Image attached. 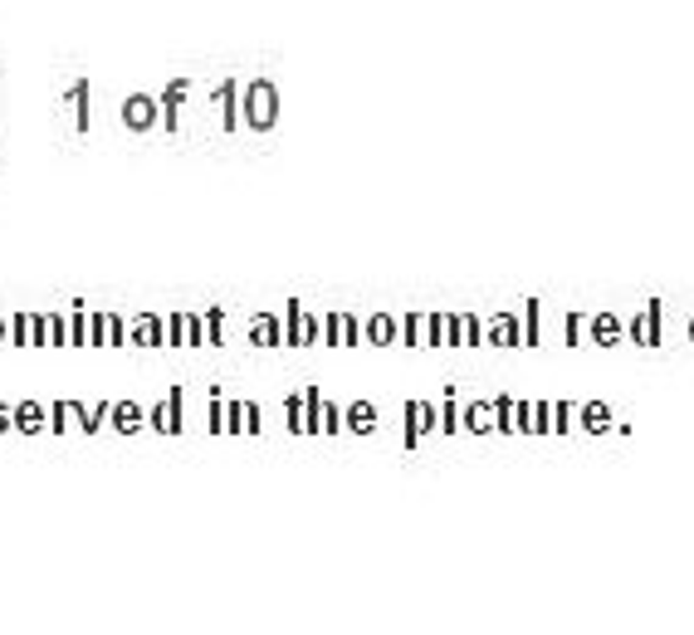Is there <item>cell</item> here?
<instances>
[{"instance_id": "cell-36", "label": "cell", "mask_w": 694, "mask_h": 635, "mask_svg": "<svg viewBox=\"0 0 694 635\" xmlns=\"http://www.w3.org/2000/svg\"><path fill=\"white\" fill-rule=\"evenodd\" d=\"M513 430L533 435V401H513Z\"/></svg>"}, {"instance_id": "cell-17", "label": "cell", "mask_w": 694, "mask_h": 635, "mask_svg": "<svg viewBox=\"0 0 694 635\" xmlns=\"http://www.w3.org/2000/svg\"><path fill=\"white\" fill-rule=\"evenodd\" d=\"M304 303H298V298H289V313H284V342L289 347H304Z\"/></svg>"}, {"instance_id": "cell-48", "label": "cell", "mask_w": 694, "mask_h": 635, "mask_svg": "<svg viewBox=\"0 0 694 635\" xmlns=\"http://www.w3.org/2000/svg\"><path fill=\"white\" fill-rule=\"evenodd\" d=\"M0 342H10V322L5 318H0Z\"/></svg>"}, {"instance_id": "cell-2", "label": "cell", "mask_w": 694, "mask_h": 635, "mask_svg": "<svg viewBox=\"0 0 694 635\" xmlns=\"http://www.w3.org/2000/svg\"><path fill=\"white\" fill-rule=\"evenodd\" d=\"M182 406H186V391L172 387L166 397L147 411V425L157 430V435H182Z\"/></svg>"}, {"instance_id": "cell-49", "label": "cell", "mask_w": 694, "mask_h": 635, "mask_svg": "<svg viewBox=\"0 0 694 635\" xmlns=\"http://www.w3.org/2000/svg\"><path fill=\"white\" fill-rule=\"evenodd\" d=\"M689 338H694V322H689Z\"/></svg>"}, {"instance_id": "cell-4", "label": "cell", "mask_w": 694, "mask_h": 635, "mask_svg": "<svg viewBox=\"0 0 694 635\" xmlns=\"http://www.w3.org/2000/svg\"><path fill=\"white\" fill-rule=\"evenodd\" d=\"M577 425L587 430V435H606V430H621L612 421V411H606L602 401H587V406H577ZM621 435H631V430H621Z\"/></svg>"}, {"instance_id": "cell-20", "label": "cell", "mask_w": 694, "mask_h": 635, "mask_svg": "<svg viewBox=\"0 0 694 635\" xmlns=\"http://www.w3.org/2000/svg\"><path fill=\"white\" fill-rule=\"evenodd\" d=\"M592 338L602 342V347H616V342H621V318L596 313V318H592Z\"/></svg>"}, {"instance_id": "cell-47", "label": "cell", "mask_w": 694, "mask_h": 635, "mask_svg": "<svg viewBox=\"0 0 694 635\" xmlns=\"http://www.w3.org/2000/svg\"><path fill=\"white\" fill-rule=\"evenodd\" d=\"M5 430H15V406L0 401V435H5Z\"/></svg>"}, {"instance_id": "cell-21", "label": "cell", "mask_w": 694, "mask_h": 635, "mask_svg": "<svg viewBox=\"0 0 694 635\" xmlns=\"http://www.w3.org/2000/svg\"><path fill=\"white\" fill-rule=\"evenodd\" d=\"M249 430V401H225V435H245Z\"/></svg>"}, {"instance_id": "cell-11", "label": "cell", "mask_w": 694, "mask_h": 635, "mask_svg": "<svg viewBox=\"0 0 694 635\" xmlns=\"http://www.w3.org/2000/svg\"><path fill=\"white\" fill-rule=\"evenodd\" d=\"M249 342H255V347H284V328H279V318H274V313H259V318H255V328H249Z\"/></svg>"}, {"instance_id": "cell-13", "label": "cell", "mask_w": 694, "mask_h": 635, "mask_svg": "<svg viewBox=\"0 0 694 635\" xmlns=\"http://www.w3.org/2000/svg\"><path fill=\"white\" fill-rule=\"evenodd\" d=\"M323 391L318 387H304V435H323Z\"/></svg>"}, {"instance_id": "cell-10", "label": "cell", "mask_w": 694, "mask_h": 635, "mask_svg": "<svg viewBox=\"0 0 694 635\" xmlns=\"http://www.w3.org/2000/svg\"><path fill=\"white\" fill-rule=\"evenodd\" d=\"M133 342H137V347H162V342H166V318L142 313L137 328H133Z\"/></svg>"}, {"instance_id": "cell-14", "label": "cell", "mask_w": 694, "mask_h": 635, "mask_svg": "<svg viewBox=\"0 0 694 635\" xmlns=\"http://www.w3.org/2000/svg\"><path fill=\"white\" fill-rule=\"evenodd\" d=\"M215 98H220V107H225V133H235V127H240V83L225 79Z\"/></svg>"}, {"instance_id": "cell-23", "label": "cell", "mask_w": 694, "mask_h": 635, "mask_svg": "<svg viewBox=\"0 0 694 635\" xmlns=\"http://www.w3.org/2000/svg\"><path fill=\"white\" fill-rule=\"evenodd\" d=\"M401 411H406V450H416L421 445V401H406Z\"/></svg>"}, {"instance_id": "cell-42", "label": "cell", "mask_w": 694, "mask_h": 635, "mask_svg": "<svg viewBox=\"0 0 694 635\" xmlns=\"http://www.w3.org/2000/svg\"><path fill=\"white\" fill-rule=\"evenodd\" d=\"M436 430H440V406L421 401V435H436Z\"/></svg>"}, {"instance_id": "cell-38", "label": "cell", "mask_w": 694, "mask_h": 635, "mask_svg": "<svg viewBox=\"0 0 694 635\" xmlns=\"http://www.w3.org/2000/svg\"><path fill=\"white\" fill-rule=\"evenodd\" d=\"M166 342H172V347H186V313H172V318H166Z\"/></svg>"}, {"instance_id": "cell-44", "label": "cell", "mask_w": 694, "mask_h": 635, "mask_svg": "<svg viewBox=\"0 0 694 635\" xmlns=\"http://www.w3.org/2000/svg\"><path fill=\"white\" fill-rule=\"evenodd\" d=\"M426 328H430V332H426V342H430V347L445 342V313H430V318H426Z\"/></svg>"}, {"instance_id": "cell-28", "label": "cell", "mask_w": 694, "mask_h": 635, "mask_svg": "<svg viewBox=\"0 0 694 635\" xmlns=\"http://www.w3.org/2000/svg\"><path fill=\"white\" fill-rule=\"evenodd\" d=\"M357 342H367V322L342 313V347H357Z\"/></svg>"}, {"instance_id": "cell-34", "label": "cell", "mask_w": 694, "mask_h": 635, "mask_svg": "<svg viewBox=\"0 0 694 635\" xmlns=\"http://www.w3.org/2000/svg\"><path fill=\"white\" fill-rule=\"evenodd\" d=\"M89 347H108V313H89Z\"/></svg>"}, {"instance_id": "cell-25", "label": "cell", "mask_w": 694, "mask_h": 635, "mask_svg": "<svg viewBox=\"0 0 694 635\" xmlns=\"http://www.w3.org/2000/svg\"><path fill=\"white\" fill-rule=\"evenodd\" d=\"M661 298H651V308H645V347H661Z\"/></svg>"}, {"instance_id": "cell-30", "label": "cell", "mask_w": 694, "mask_h": 635, "mask_svg": "<svg viewBox=\"0 0 694 635\" xmlns=\"http://www.w3.org/2000/svg\"><path fill=\"white\" fill-rule=\"evenodd\" d=\"M69 421H74V406H69V401H54V406H50V430H54V435H64Z\"/></svg>"}, {"instance_id": "cell-41", "label": "cell", "mask_w": 694, "mask_h": 635, "mask_svg": "<svg viewBox=\"0 0 694 635\" xmlns=\"http://www.w3.org/2000/svg\"><path fill=\"white\" fill-rule=\"evenodd\" d=\"M548 430H553V406L538 401L533 406V435H548Z\"/></svg>"}, {"instance_id": "cell-31", "label": "cell", "mask_w": 694, "mask_h": 635, "mask_svg": "<svg viewBox=\"0 0 694 635\" xmlns=\"http://www.w3.org/2000/svg\"><path fill=\"white\" fill-rule=\"evenodd\" d=\"M206 342L211 347L225 342V313H220V308H211V313H206Z\"/></svg>"}, {"instance_id": "cell-35", "label": "cell", "mask_w": 694, "mask_h": 635, "mask_svg": "<svg viewBox=\"0 0 694 635\" xmlns=\"http://www.w3.org/2000/svg\"><path fill=\"white\" fill-rule=\"evenodd\" d=\"M123 342H133V332H127V322L117 313H108V347H123Z\"/></svg>"}, {"instance_id": "cell-18", "label": "cell", "mask_w": 694, "mask_h": 635, "mask_svg": "<svg viewBox=\"0 0 694 635\" xmlns=\"http://www.w3.org/2000/svg\"><path fill=\"white\" fill-rule=\"evenodd\" d=\"M484 411H494V401H470L464 406V430H470V435H489V430H494Z\"/></svg>"}, {"instance_id": "cell-12", "label": "cell", "mask_w": 694, "mask_h": 635, "mask_svg": "<svg viewBox=\"0 0 694 635\" xmlns=\"http://www.w3.org/2000/svg\"><path fill=\"white\" fill-rule=\"evenodd\" d=\"M74 406V421H79V430L83 435H98V425H103V416L113 411V401H98V406H83V401H69Z\"/></svg>"}, {"instance_id": "cell-24", "label": "cell", "mask_w": 694, "mask_h": 635, "mask_svg": "<svg viewBox=\"0 0 694 635\" xmlns=\"http://www.w3.org/2000/svg\"><path fill=\"white\" fill-rule=\"evenodd\" d=\"M206 401H211V416H206V425L215 430V435H225V391H220V387H211V397H206Z\"/></svg>"}, {"instance_id": "cell-9", "label": "cell", "mask_w": 694, "mask_h": 635, "mask_svg": "<svg viewBox=\"0 0 694 635\" xmlns=\"http://www.w3.org/2000/svg\"><path fill=\"white\" fill-rule=\"evenodd\" d=\"M367 342H372V347L401 342V322L391 318V313H372V318H367Z\"/></svg>"}, {"instance_id": "cell-45", "label": "cell", "mask_w": 694, "mask_h": 635, "mask_svg": "<svg viewBox=\"0 0 694 635\" xmlns=\"http://www.w3.org/2000/svg\"><path fill=\"white\" fill-rule=\"evenodd\" d=\"M445 342H450V347L464 342V318H450V313H445Z\"/></svg>"}, {"instance_id": "cell-15", "label": "cell", "mask_w": 694, "mask_h": 635, "mask_svg": "<svg viewBox=\"0 0 694 635\" xmlns=\"http://www.w3.org/2000/svg\"><path fill=\"white\" fill-rule=\"evenodd\" d=\"M186 89H191V83H186V79H172V83H166V93H162V107H166V117H162V127H166V133H176V107H182V98H186Z\"/></svg>"}, {"instance_id": "cell-8", "label": "cell", "mask_w": 694, "mask_h": 635, "mask_svg": "<svg viewBox=\"0 0 694 635\" xmlns=\"http://www.w3.org/2000/svg\"><path fill=\"white\" fill-rule=\"evenodd\" d=\"M484 342H494V347H519V342H523V322L513 318V313L489 318V338H484Z\"/></svg>"}, {"instance_id": "cell-27", "label": "cell", "mask_w": 694, "mask_h": 635, "mask_svg": "<svg viewBox=\"0 0 694 635\" xmlns=\"http://www.w3.org/2000/svg\"><path fill=\"white\" fill-rule=\"evenodd\" d=\"M421 328H426V318H421V313H406V318H401V342H406V347L426 342V332H421Z\"/></svg>"}, {"instance_id": "cell-39", "label": "cell", "mask_w": 694, "mask_h": 635, "mask_svg": "<svg viewBox=\"0 0 694 635\" xmlns=\"http://www.w3.org/2000/svg\"><path fill=\"white\" fill-rule=\"evenodd\" d=\"M323 342H328V347H342V313H328V318H323Z\"/></svg>"}, {"instance_id": "cell-7", "label": "cell", "mask_w": 694, "mask_h": 635, "mask_svg": "<svg viewBox=\"0 0 694 635\" xmlns=\"http://www.w3.org/2000/svg\"><path fill=\"white\" fill-rule=\"evenodd\" d=\"M342 425L352 430V435H372V430H377V406H372V401L342 406Z\"/></svg>"}, {"instance_id": "cell-6", "label": "cell", "mask_w": 694, "mask_h": 635, "mask_svg": "<svg viewBox=\"0 0 694 635\" xmlns=\"http://www.w3.org/2000/svg\"><path fill=\"white\" fill-rule=\"evenodd\" d=\"M108 421H113L117 435H137L142 425H147V411H142L137 401H113V411H108Z\"/></svg>"}, {"instance_id": "cell-43", "label": "cell", "mask_w": 694, "mask_h": 635, "mask_svg": "<svg viewBox=\"0 0 694 635\" xmlns=\"http://www.w3.org/2000/svg\"><path fill=\"white\" fill-rule=\"evenodd\" d=\"M50 347H69V318L50 313Z\"/></svg>"}, {"instance_id": "cell-26", "label": "cell", "mask_w": 694, "mask_h": 635, "mask_svg": "<svg viewBox=\"0 0 694 635\" xmlns=\"http://www.w3.org/2000/svg\"><path fill=\"white\" fill-rule=\"evenodd\" d=\"M284 411H289V430L304 435V391H289V397H284Z\"/></svg>"}, {"instance_id": "cell-1", "label": "cell", "mask_w": 694, "mask_h": 635, "mask_svg": "<svg viewBox=\"0 0 694 635\" xmlns=\"http://www.w3.org/2000/svg\"><path fill=\"white\" fill-rule=\"evenodd\" d=\"M245 127H255V133H269L274 123H279V93H274V83L269 79H255V83H245Z\"/></svg>"}, {"instance_id": "cell-29", "label": "cell", "mask_w": 694, "mask_h": 635, "mask_svg": "<svg viewBox=\"0 0 694 635\" xmlns=\"http://www.w3.org/2000/svg\"><path fill=\"white\" fill-rule=\"evenodd\" d=\"M494 430H499V435H509V430H513V401L509 397H494Z\"/></svg>"}, {"instance_id": "cell-22", "label": "cell", "mask_w": 694, "mask_h": 635, "mask_svg": "<svg viewBox=\"0 0 694 635\" xmlns=\"http://www.w3.org/2000/svg\"><path fill=\"white\" fill-rule=\"evenodd\" d=\"M69 342H74V347H89V308H83V298L74 303V318H69Z\"/></svg>"}, {"instance_id": "cell-16", "label": "cell", "mask_w": 694, "mask_h": 635, "mask_svg": "<svg viewBox=\"0 0 694 635\" xmlns=\"http://www.w3.org/2000/svg\"><path fill=\"white\" fill-rule=\"evenodd\" d=\"M69 103H74V133L83 137L89 133V79H79L74 89H69Z\"/></svg>"}, {"instance_id": "cell-33", "label": "cell", "mask_w": 694, "mask_h": 635, "mask_svg": "<svg viewBox=\"0 0 694 635\" xmlns=\"http://www.w3.org/2000/svg\"><path fill=\"white\" fill-rule=\"evenodd\" d=\"M186 347H206V318L186 313Z\"/></svg>"}, {"instance_id": "cell-40", "label": "cell", "mask_w": 694, "mask_h": 635, "mask_svg": "<svg viewBox=\"0 0 694 635\" xmlns=\"http://www.w3.org/2000/svg\"><path fill=\"white\" fill-rule=\"evenodd\" d=\"M338 430H347L342 425V406L328 401V406H323V435H338Z\"/></svg>"}, {"instance_id": "cell-3", "label": "cell", "mask_w": 694, "mask_h": 635, "mask_svg": "<svg viewBox=\"0 0 694 635\" xmlns=\"http://www.w3.org/2000/svg\"><path fill=\"white\" fill-rule=\"evenodd\" d=\"M123 127H133V133H152V127H157V98H147V93L123 98Z\"/></svg>"}, {"instance_id": "cell-37", "label": "cell", "mask_w": 694, "mask_h": 635, "mask_svg": "<svg viewBox=\"0 0 694 635\" xmlns=\"http://www.w3.org/2000/svg\"><path fill=\"white\" fill-rule=\"evenodd\" d=\"M10 342H15V347H30V313H15V318H10Z\"/></svg>"}, {"instance_id": "cell-32", "label": "cell", "mask_w": 694, "mask_h": 635, "mask_svg": "<svg viewBox=\"0 0 694 635\" xmlns=\"http://www.w3.org/2000/svg\"><path fill=\"white\" fill-rule=\"evenodd\" d=\"M30 347H50V318L30 313Z\"/></svg>"}, {"instance_id": "cell-46", "label": "cell", "mask_w": 694, "mask_h": 635, "mask_svg": "<svg viewBox=\"0 0 694 635\" xmlns=\"http://www.w3.org/2000/svg\"><path fill=\"white\" fill-rule=\"evenodd\" d=\"M562 328H567V332H562V338H567V347L582 342V313H567V322H562Z\"/></svg>"}, {"instance_id": "cell-19", "label": "cell", "mask_w": 694, "mask_h": 635, "mask_svg": "<svg viewBox=\"0 0 694 635\" xmlns=\"http://www.w3.org/2000/svg\"><path fill=\"white\" fill-rule=\"evenodd\" d=\"M543 303H538V298H529V308H523V347H538L543 342Z\"/></svg>"}, {"instance_id": "cell-5", "label": "cell", "mask_w": 694, "mask_h": 635, "mask_svg": "<svg viewBox=\"0 0 694 635\" xmlns=\"http://www.w3.org/2000/svg\"><path fill=\"white\" fill-rule=\"evenodd\" d=\"M15 430H20V435H44V430H50V406L20 401L15 406Z\"/></svg>"}]
</instances>
